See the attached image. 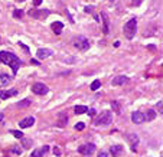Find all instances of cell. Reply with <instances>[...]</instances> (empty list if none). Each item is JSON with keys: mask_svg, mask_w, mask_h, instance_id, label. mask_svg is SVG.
<instances>
[{"mask_svg": "<svg viewBox=\"0 0 163 157\" xmlns=\"http://www.w3.org/2000/svg\"><path fill=\"white\" fill-rule=\"evenodd\" d=\"M0 62L6 63L13 69V74L16 75L19 68H20V59L17 58L13 52H7V50H2L0 52Z\"/></svg>", "mask_w": 163, "mask_h": 157, "instance_id": "obj_1", "label": "cell"}, {"mask_svg": "<svg viewBox=\"0 0 163 157\" xmlns=\"http://www.w3.org/2000/svg\"><path fill=\"white\" fill-rule=\"evenodd\" d=\"M136 30H137V20H136V17H131V19L124 25L126 37H127V39H133L134 35H136Z\"/></svg>", "mask_w": 163, "mask_h": 157, "instance_id": "obj_2", "label": "cell"}, {"mask_svg": "<svg viewBox=\"0 0 163 157\" xmlns=\"http://www.w3.org/2000/svg\"><path fill=\"white\" fill-rule=\"evenodd\" d=\"M113 123V112L111 111H103L95 121V125H110Z\"/></svg>", "mask_w": 163, "mask_h": 157, "instance_id": "obj_3", "label": "cell"}, {"mask_svg": "<svg viewBox=\"0 0 163 157\" xmlns=\"http://www.w3.org/2000/svg\"><path fill=\"white\" fill-rule=\"evenodd\" d=\"M29 16L33 17V19H38V20H43V19H46V17L49 16V10H46V9H30L29 12Z\"/></svg>", "mask_w": 163, "mask_h": 157, "instance_id": "obj_4", "label": "cell"}, {"mask_svg": "<svg viewBox=\"0 0 163 157\" xmlns=\"http://www.w3.org/2000/svg\"><path fill=\"white\" fill-rule=\"evenodd\" d=\"M74 46L81 52H85V50L90 49V41L85 36H78L74 42Z\"/></svg>", "mask_w": 163, "mask_h": 157, "instance_id": "obj_5", "label": "cell"}, {"mask_svg": "<svg viewBox=\"0 0 163 157\" xmlns=\"http://www.w3.org/2000/svg\"><path fill=\"white\" fill-rule=\"evenodd\" d=\"M95 151V146L92 143H88V144H82L78 147V153L82 154V156H91Z\"/></svg>", "mask_w": 163, "mask_h": 157, "instance_id": "obj_6", "label": "cell"}, {"mask_svg": "<svg viewBox=\"0 0 163 157\" xmlns=\"http://www.w3.org/2000/svg\"><path fill=\"white\" fill-rule=\"evenodd\" d=\"M32 92H35L36 95H45L49 92V88L46 87L45 84H42V82H36L32 85Z\"/></svg>", "mask_w": 163, "mask_h": 157, "instance_id": "obj_7", "label": "cell"}, {"mask_svg": "<svg viewBox=\"0 0 163 157\" xmlns=\"http://www.w3.org/2000/svg\"><path fill=\"white\" fill-rule=\"evenodd\" d=\"M101 19H103V32L104 35H108L110 33V19L108 15L105 12H101Z\"/></svg>", "mask_w": 163, "mask_h": 157, "instance_id": "obj_8", "label": "cell"}, {"mask_svg": "<svg viewBox=\"0 0 163 157\" xmlns=\"http://www.w3.org/2000/svg\"><path fill=\"white\" fill-rule=\"evenodd\" d=\"M127 140H129V143H130L131 151H136V149H137V144H139V136H137V134H129Z\"/></svg>", "mask_w": 163, "mask_h": 157, "instance_id": "obj_9", "label": "cell"}, {"mask_svg": "<svg viewBox=\"0 0 163 157\" xmlns=\"http://www.w3.org/2000/svg\"><path fill=\"white\" fill-rule=\"evenodd\" d=\"M123 151H124V149H123V146H120V144L111 146V149H110V154L113 157H120L123 154Z\"/></svg>", "mask_w": 163, "mask_h": 157, "instance_id": "obj_10", "label": "cell"}, {"mask_svg": "<svg viewBox=\"0 0 163 157\" xmlns=\"http://www.w3.org/2000/svg\"><path fill=\"white\" fill-rule=\"evenodd\" d=\"M129 82V78L124 76V75H120V76H116V78L111 81V85L113 87H118V85H124V84Z\"/></svg>", "mask_w": 163, "mask_h": 157, "instance_id": "obj_11", "label": "cell"}, {"mask_svg": "<svg viewBox=\"0 0 163 157\" xmlns=\"http://www.w3.org/2000/svg\"><path fill=\"white\" fill-rule=\"evenodd\" d=\"M131 121H133L134 124H142V123H144V116H143L140 111H134L133 114H131Z\"/></svg>", "mask_w": 163, "mask_h": 157, "instance_id": "obj_12", "label": "cell"}, {"mask_svg": "<svg viewBox=\"0 0 163 157\" xmlns=\"http://www.w3.org/2000/svg\"><path fill=\"white\" fill-rule=\"evenodd\" d=\"M35 124V117H26L25 120H22L19 123V127L20 128H29Z\"/></svg>", "mask_w": 163, "mask_h": 157, "instance_id": "obj_13", "label": "cell"}, {"mask_svg": "<svg viewBox=\"0 0 163 157\" xmlns=\"http://www.w3.org/2000/svg\"><path fill=\"white\" fill-rule=\"evenodd\" d=\"M48 150H49V147H48V146H43V147H41V149H38V150H33L32 154H30V157H42L43 154L48 153Z\"/></svg>", "mask_w": 163, "mask_h": 157, "instance_id": "obj_14", "label": "cell"}, {"mask_svg": "<svg viewBox=\"0 0 163 157\" xmlns=\"http://www.w3.org/2000/svg\"><path fill=\"white\" fill-rule=\"evenodd\" d=\"M51 29L54 30L55 35H61V32H62V29H64V23L62 22H54V23L51 25Z\"/></svg>", "mask_w": 163, "mask_h": 157, "instance_id": "obj_15", "label": "cell"}, {"mask_svg": "<svg viewBox=\"0 0 163 157\" xmlns=\"http://www.w3.org/2000/svg\"><path fill=\"white\" fill-rule=\"evenodd\" d=\"M15 95H17L16 88H13L10 91H0V98L2 99H7V98H10V97H15Z\"/></svg>", "mask_w": 163, "mask_h": 157, "instance_id": "obj_16", "label": "cell"}, {"mask_svg": "<svg viewBox=\"0 0 163 157\" xmlns=\"http://www.w3.org/2000/svg\"><path fill=\"white\" fill-rule=\"evenodd\" d=\"M51 55H52V50L51 49H38V52H36V56H38L39 59L49 58Z\"/></svg>", "mask_w": 163, "mask_h": 157, "instance_id": "obj_17", "label": "cell"}, {"mask_svg": "<svg viewBox=\"0 0 163 157\" xmlns=\"http://www.w3.org/2000/svg\"><path fill=\"white\" fill-rule=\"evenodd\" d=\"M10 81H12V76H9L7 74H3V72H0V87H4V85H7Z\"/></svg>", "mask_w": 163, "mask_h": 157, "instance_id": "obj_18", "label": "cell"}, {"mask_svg": "<svg viewBox=\"0 0 163 157\" xmlns=\"http://www.w3.org/2000/svg\"><path fill=\"white\" fill-rule=\"evenodd\" d=\"M58 117H59V121L56 123V125H58V127H65V125H67V123H68V117L65 116L64 112H61Z\"/></svg>", "mask_w": 163, "mask_h": 157, "instance_id": "obj_19", "label": "cell"}, {"mask_svg": "<svg viewBox=\"0 0 163 157\" xmlns=\"http://www.w3.org/2000/svg\"><path fill=\"white\" fill-rule=\"evenodd\" d=\"M143 116H144V120L153 121L156 118V111H155V110H147L146 114H143Z\"/></svg>", "mask_w": 163, "mask_h": 157, "instance_id": "obj_20", "label": "cell"}, {"mask_svg": "<svg viewBox=\"0 0 163 157\" xmlns=\"http://www.w3.org/2000/svg\"><path fill=\"white\" fill-rule=\"evenodd\" d=\"M30 104H32V101H30L29 98H26V99H22V101H19V102L16 104V107L17 108H26V107H29Z\"/></svg>", "mask_w": 163, "mask_h": 157, "instance_id": "obj_21", "label": "cell"}, {"mask_svg": "<svg viewBox=\"0 0 163 157\" xmlns=\"http://www.w3.org/2000/svg\"><path fill=\"white\" fill-rule=\"evenodd\" d=\"M74 111H75V114L81 116V114H85V112L88 111V107H85V105H77V107L74 108Z\"/></svg>", "mask_w": 163, "mask_h": 157, "instance_id": "obj_22", "label": "cell"}, {"mask_svg": "<svg viewBox=\"0 0 163 157\" xmlns=\"http://www.w3.org/2000/svg\"><path fill=\"white\" fill-rule=\"evenodd\" d=\"M100 87H101V81L95 79V81L91 84V91H97V89H100Z\"/></svg>", "mask_w": 163, "mask_h": 157, "instance_id": "obj_23", "label": "cell"}, {"mask_svg": "<svg viewBox=\"0 0 163 157\" xmlns=\"http://www.w3.org/2000/svg\"><path fill=\"white\" fill-rule=\"evenodd\" d=\"M10 134H12L13 137H16V138H22V137H23V133H22L20 130H10Z\"/></svg>", "mask_w": 163, "mask_h": 157, "instance_id": "obj_24", "label": "cell"}, {"mask_svg": "<svg viewBox=\"0 0 163 157\" xmlns=\"http://www.w3.org/2000/svg\"><path fill=\"white\" fill-rule=\"evenodd\" d=\"M111 107H113V110L117 114H120V104L117 102V101H111Z\"/></svg>", "mask_w": 163, "mask_h": 157, "instance_id": "obj_25", "label": "cell"}, {"mask_svg": "<svg viewBox=\"0 0 163 157\" xmlns=\"http://www.w3.org/2000/svg\"><path fill=\"white\" fill-rule=\"evenodd\" d=\"M23 15H25V13H23V10H19V9H16V10L13 12V16L16 17V19H20V17H23Z\"/></svg>", "mask_w": 163, "mask_h": 157, "instance_id": "obj_26", "label": "cell"}, {"mask_svg": "<svg viewBox=\"0 0 163 157\" xmlns=\"http://www.w3.org/2000/svg\"><path fill=\"white\" fill-rule=\"evenodd\" d=\"M12 151H13V154H16V156H20V154H22V149H20V147H17V146H13Z\"/></svg>", "mask_w": 163, "mask_h": 157, "instance_id": "obj_27", "label": "cell"}, {"mask_svg": "<svg viewBox=\"0 0 163 157\" xmlns=\"http://www.w3.org/2000/svg\"><path fill=\"white\" fill-rule=\"evenodd\" d=\"M84 128H85V124H84V123H77L75 124V130H78V131H82Z\"/></svg>", "mask_w": 163, "mask_h": 157, "instance_id": "obj_28", "label": "cell"}, {"mask_svg": "<svg viewBox=\"0 0 163 157\" xmlns=\"http://www.w3.org/2000/svg\"><path fill=\"white\" fill-rule=\"evenodd\" d=\"M84 10H85V13H94V6H87Z\"/></svg>", "mask_w": 163, "mask_h": 157, "instance_id": "obj_29", "label": "cell"}, {"mask_svg": "<svg viewBox=\"0 0 163 157\" xmlns=\"http://www.w3.org/2000/svg\"><path fill=\"white\" fill-rule=\"evenodd\" d=\"M19 46H20L22 49L25 50L26 54H29V48H28V46H26V45H25V43H20V42H19Z\"/></svg>", "mask_w": 163, "mask_h": 157, "instance_id": "obj_30", "label": "cell"}, {"mask_svg": "<svg viewBox=\"0 0 163 157\" xmlns=\"http://www.w3.org/2000/svg\"><path fill=\"white\" fill-rule=\"evenodd\" d=\"M142 3H143V0H133V2H131V6H136V7H137V6H140Z\"/></svg>", "mask_w": 163, "mask_h": 157, "instance_id": "obj_31", "label": "cell"}, {"mask_svg": "<svg viewBox=\"0 0 163 157\" xmlns=\"http://www.w3.org/2000/svg\"><path fill=\"white\" fill-rule=\"evenodd\" d=\"M52 151H54V154H56V156H62V153H61V150H59L58 147H54Z\"/></svg>", "mask_w": 163, "mask_h": 157, "instance_id": "obj_32", "label": "cell"}, {"mask_svg": "<svg viewBox=\"0 0 163 157\" xmlns=\"http://www.w3.org/2000/svg\"><path fill=\"white\" fill-rule=\"evenodd\" d=\"M88 114H90V117H95V110L94 108H91V110H88Z\"/></svg>", "mask_w": 163, "mask_h": 157, "instance_id": "obj_33", "label": "cell"}, {"mask_svg": "<svg viewBox=\"0 0 163 157\" xmlns=\"http://www.w3.org/2000/svg\"><path fill=\"white\" fill-rule=\"evenodd\" d=\"M20 140H22V141H23V143H25V149H28V147H29V146H30V141H28V140H25V138H23V137H22Z\"/></svg>", "mask_w": 163, "mask_h": 157, "instance_id": "obj_34", "label": "cell"}, {"mask_svg": "<svg viewBox=\"0 0 163 157\" xmlns=\"http://www.w3.org/2000/svg\"><path fill=\"white\" fill-rule=\"evenodd\" d=\"M162 101H159V102H157V104H156V107H157V108H159V112H160V114H162V112H163V110H162Z\"/></svg>", "mask_w": 163, "mask_h": 157, "instance_id": "obj_35", "label": "cell"}, {"mask_svg": "<svg viewBox=\"0 0 163 157\" xmlns=\"http://www.w3.org/2000/svg\"><path fill=\"white\" fill-rule=\"evenodd\" d=\"M98 157H108V153H105V151H101V153H98Z\"/></svg>", "mask_w": 163, "mask_h": 157, "instance_id": "obj_36", "label": "cell"}, {"mask_svg": "<svg viewBox=\"0 0 163 157\" xmlns=\"http://www.w3.org/2000/svg\"><path fill=\"white\" fill-rule=\"evenodd\" d=\"M32 2H33L35 6H41V3H42V0H32Z\"/></svg>", "mask_w": 163, "mask_h": 157, "instance_id": "obj_37", "label": "cell"}, {"mask_svg": "<svg viewBox=\"0 0 163 157\" xmlns=\"http://www.w3.org/2000/svg\"><path fill=\"white\" fill-rule=\"evenodd\" d=\"M30 62L33 63V65H39V62H38V61H35V59H32V61H30Z\"/></svg>", "mask_w": 163, "mask_h": 157, "instance_id": "obj_38", "label": "cell"}, {"mask_svg": "<svg viewBox=\"0 0 163 157\" xmlns=\"http://www.w3.org/2000/svg\"><path fill=\"white\" fill-rule=\"evenodd\" d=\"M3 118H4V114H3V112H0V121L3 120Z\"/></svg>", "mask_w": 163, "mask_h": 157, "instance_id": "obj_39", "label": "cell"}]
</instances>
